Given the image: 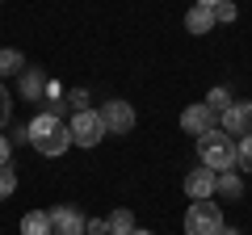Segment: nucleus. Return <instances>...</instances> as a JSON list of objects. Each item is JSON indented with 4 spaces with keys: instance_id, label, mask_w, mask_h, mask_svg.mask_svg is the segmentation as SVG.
<instances>
[{
    "instance_id": "obj_20",
    "label": "nucleus",
    "mask_w": 252,
    "mask_h": 235,
    "mask_svg": "<svg viewBox=\"0 0 252 235\" xmlns=\"http://www.w3.org/2000/svg\"><path fill=\"white\" fill-rule=\"evenodd\" d=\"M67 109L72 114H84V109H93V97L84 88H67Z\"/></svg>"
},
{
    "instance_id": "obj_11",
    "label": "nucleus",
    "mask_w": 252,
    "mask_h": 235,
    "mask_svg": "<svg viewBox=\"0 0 252 235\" xmlns=\"http://www.w3.org/2000/svg\"><path fill=\"white\" fill-rule=\"evenodd\" d=\"M219 21H215V9H202V4H193V9L185 13V29L189 34H210Z\"/></svg>"
},
{
    "instance_id": "obj_9",
    "label": "nucleus",
    "mask_w": 252,
    "mask_h": 235,
    "mask_svg": "<svg viewBox=\"0 0 252 235\" xmlns=\"http://www.w3.org/2000/svg\"><path fill=\"white\" fill-rule=\"evenodd\" d=\"M46 214H51V227L59 235H89V218H84L76 206H51Z\"/></svg>"
},
{
    "instance_id": "obj_24",
    "label": "nucleus",
    "mask_w": 252,
    "mask_h": 235,
    "mask_svg": "<svg viewBox=\"0 0 252 235\" xmlns=\"http://www.w3.org/2000/svg\"><path fill=\"white\" fill-rule=\"evenodd\" d=\"M89 235H109V223L105 218H89Z\"/></svg>"
},
{
    "instance_id": "obj_26",
    "label": "nucleus",
    "mask_w": 252,
    "mask_h": 235,
    "mask_svg": "<svg viewBox=\"0 0 252 235\" xmlns=\"http://www.w3.org/2000/svg\"><path fill=\"white\" fill-rule=\"evenodd\" d=\"M130 235H156V231H147V227H135V231H130Z\"/></svg>"
},
{
    "instance_id": "obj_15",
    "label": "nucleus",
    "mask_w": 252,
    "mask_h": 235,
    "mask_svg": "<svg viewBox=\"0 0 252 235\" xmlns=\"http://www.w3.org/2000/svg\"><path fill=\"white\" fill-rule=\"evenodd\" d=\"M51 214L46 210H30L26 218H21V235H51Z\"/></svg>"
},
{
    "instance_id": "obj_4",
    "label": "nucleus",
    "mask_w": 252,
    "mask_h": 235,
    "mask_svg": "<svg viewBox=\"0 0 252 235\" xmlns=\"http://www.w3.org/2000/svg\"><path fill=\"white\" fill-rule=\"evenodd\" d=\"M67 130H72V147H84V151H93V147L105 139V122H101L97 109L72 114V118H67Z\"/></svg>"
},
{
    "instance_id": "obj_3",
    "label": "nucleus",
    "mask_w": 252,
    "mask_h": 235,
    "mask_svg": "<svg viewBox=\"0 0 252 235\" xmlns=\"http://www.w3.org/2000/svg\"><path fill=\"white\" fill-rule=\"evenodd\" d=\"M223 231V206L215 198L206 202H189L185 210V235H219Z\"/></svg>"
},
{
    "instance_id": "obj_1",
    "label": "nucleus",
    "mask_w": 252,
    "mask_h": 235,
    "mask_svg": "<svg viewBox=\"0 0 252 235\" xmlns=\"http://www.w3.org/2000/svg\"><path fill=\"white\" fill-rule=\"evenodd\" d=\"M26 143L34 147L38 155H63L67 147H72V130H67V122L55 114H34L30 118V126H26Z\"/></svg>"
},
{
    "instance_id": "obj_19",
    "label": "nucleus",
    "mask_w": 252,
    "mask_h": 235,
    "mask_svg": "<svg viewBox=\"0 0 252 235\" xmlns=\"http://www.w3.org/2000/svg\"><path fill=\"white\" fill-rule=\"evenodd\" d=\"M206 105H210V109H215V114H223V109H227V105H231V92H227V88H223V84H215V88H210V92H206Z\"/></svg>"
},
{
    "instance_id": "obj_21",
    "label": "nucleus",
    "mask_w": 252,
    "mask_h": 235,
    "mask_svg": "<svg viewBox=\"0 0 252 235\" xmlns=\"http://www.w3.org/2000/svg\"><path fill=\"white\" fill-rule=\"evenodd\" d=\"M9 118H13V92L4 88V80H0V130L9 126Z\"/></svg>"
},
{
    "instance_id": "obj_8",
    "label": "nucleus",
    "mask_w": 252,
    "mask_h": 235,
    "mask_svg": "<svg viewBox=\"0 0 252 235\" xmlns=\"http://www.w3.org/2000/svg\"><path fill=\"white\" fill-rule=\"evenodd\" d=\"M215 181H219V172L206 168V164L189 168V172H185V198H189V202H206V198H215Z\"/></svg>"
},
{
    "instance_id": "obj_27",
    "label": "nucleus",
    "mask_w": 252,
    "mask_h": 235,
    "mask_svg": "<svg viewBox=\"0 0 252 235\" xmlns=\"http://www.w3.org/2000/svg\"><path fill=\"white\" fill-rule=\"evenodd\" d=\"M219 235H240V231H235V227H223V231H219Z\"/></svg>"
},
{
    "instance_id": "obj_25",
    "label": "nucleus",
    "mask_w": 252,
    "mask_h": 235,
    "mask_svg": "<svg viewBox=\"0 0 252 235\" xmlns=\"http://www.w3.org/2000/svg\"><path fill=\"white\" fill-rule=\"evenodd\" d=\"M193 4H202V9H219L223 0H193Z\"/></svg>"
},
{
    "instance_id": "obj_16",
    "label": "nucleus",
    "mask_w": 252,
    "mask_h": 235,
    "mask_svg": "<svg viewBox=\"0 0 252 235\" xmlns=\"http://www.w3.org/2000/svg\"><path fill=\"white\" fill-rule=\"evenodd\" d=\"M105 223H109V235H130V231H135V214H130L126 206L109 210V218H105Z\"/></svg>"
},
{
    "instance_id": "obj_14",
    "label": "nucleus",
    "mask_w": 252,
    "mask_h": 235,
    "mask_svg": "<svg viewBox=\"0 0 252 235\" xmlns=\"http://www.w3.org/2000/svg\"><path fill=\"white\" fill-rule=\"evenodd\" d=\"M26 72V55L17 46H0V80H9V76H21Z\"/></svg>"
},
{
    "instance_id": "obj_18",
    "label": "nucleus",
    "mask_w": 252,
    "mask_h": 235,
    "mask_svg": "<svg viewBox=\"0 0 252 235\" xmlns=\"http://www.w3.org/2000/svg\"><path fill=\"white\" fill-rule=\"evenodd\" d=\"M13 193H17V172H13V164H0V202Z\"/></svg>"
},
{
    "instance_id": "obj_2",
    "label": "nucleus",
    "mask_w": 252,
    "mask_h": 235,
    "mask_svg": "<svg viewBox=\"0 0 252 235\" xmlns=\"http://www.w3.org/2000/svg\"><path fill=\"white\" fill-rule=\"evenodd\" d=\"M198 160L215 172H231L235 168V139L227 130L210 126L206 135H198Z\"/></svg>"
},
{
    "instance_id": "obj_13",
    "label": "nucleus",
    "mask_w": 252,
    "mask_h": 235,
    "mask_svg": "<svg viewBox=\"0 0 252 235\" xmlns=\"http://www.w3.org/2000/svg\"><path fill=\"white\" fill-rule=\"evenodd\" d=\"M42 114H55V118H63L67 114V88L63 84H55V80H46V92H42Z\"/></svg>"
},
{
    "instance_id": "obj_22",
    "label": "nucleus",
    "mask_w": 252,
    "mask_h": 235,
    "mask_svg": "<svg viewBox=\"0 0 252 235\" xmlns=\"http://www.w3.org/2000/svg\"><path fill=\"white\" fill-rule=\"evenodd\" d=\"M235 17H240V9H235L231 0H223V4H219V9H215V21H219V26H231Z\"/></svg>"
},
{
    "instance_id": "obj_6",
    "label": "nucleus",
    "mask_w": 252,
    "mask_h": 235,
    "mask_svg": "<svg viewBox=\"0 0 252 235\" xmlns=\"http://www.w3.org/2000/svg\"><path fill=\"white\" fill-rule=\"evenodd\" d=\"M219 130H227L231 139L252 135V101H231V105L219 114Z\"/></svg>"
},
{
    "instance_id": "obj_10",
    "label": "nucleus",
    "mask_w": 252,
    "mask_h": 235,
    "mask_svg": "<svg viewBox=\"0 0 252 235\" xmlns=\"http://www.w3.org/2000/svg\"><path fill=\"white\" fill-rule=\"evenodd\" d=\"M17 92H21V101H42L46 72H42V67H26V72L17 76Z\"/></svg>"
},
{
    "instance_id": "obj_7",
    "label": "nucleus",
    "mask_w": 252,
    "mask_h": 235,
    "mask_svg": "<svg viewBox=\"0 0 252 235\" xmlns=\"http://www.w3.org/2000/svg\"><path fill=\"white\" fill-rule=\"evenodd\" d=\"M210 126H219V114L206 105V101H193V105L181 109V130H185V135L198 139V135H206Z\"/></svg>"
},
{
    "instance_id": "obj_28",
    "label": "nucleus",
    "mask_w": 252,
    "mask_h": 235,
    "mask_svg": "<svg viewBox=\"0 0 252 235\" xmlns=\"http://www.w3.org/2000/svg\"><path fill=\"white\" fill-rule=\"evenodd\" d=\"M51 235H59V231H51Z\"/></svg>"
},
{
    "instance_id": "obj_23",
    "label": "nucleus",
    "mask_w": 252,
    "mask_h": 235,
    "mask_svg": "<svg viewBox=\"0 0 252 235\" xmlns=\"http://www.w3.org/2000/svg\"><path fill=\"white\" fill-rule=\"evenodd\" d=\"M9 160H13V139L0 135V164H9Z\"/></svg>"
},
{
    "instance_id": "obj_5",
    "label": "nucleus",
    "mask_w": 252,
    "mask_h": 235,
    "mask_svg": "<svg viewBox=\"0 0 252 235\" xmlns=\"http://www.w3.org/2000/svg\"><path fill=\"white\" fill-rule=\"evenodd\" d=\"M97 114H101V122H105V135H130V130H135V122H139L135 105H130V101H122V97L105 101Z\"/></svg>"
},
{
    "instance_id": "obj_29",
    "label": "nucleus",
    "mask_w": 252,
    "mask_h": 235,
    "mask_svg": "<svg viewBox=\"0 0 252 235\" xmlns=\"http://www.w3.org/2000/svg\"><path fill=\"white\" fill-rule=\"evenodd\" d=\"M0 4H4V0H0Z\"/></svg>"
},
{
    "instance_id": "obj_17",
    "label": "nucleus",
    "mask_w": 252,
    "mask_h": 235,
    "mask_svg": "<svg viewBox=\"0 0 252 235\" xmlns=\"http://www.w3.org/2000/svg\"><path fill=\"white\" fill-rule=\"evenodd\" d=\"M235 168L252 172V135H240V139H235Z\"/></svg>"
},
{
    "instance_id": "obj_12",
    "label": "nucleus",
    "mask_w": 252,
    "mask_h": 235,
    "mask_svg": "<svg viewBox=\"0 0 252 235\" xmlns=\"http://www.w3.org/2000/svg\"><path fill=\"white\" fill-rule=\"evenodd\" d=\"M215 193H219V198H227V202H240L244 198V176H240V172H219V181H215Z\"/></svg>"
}]
</instances>
